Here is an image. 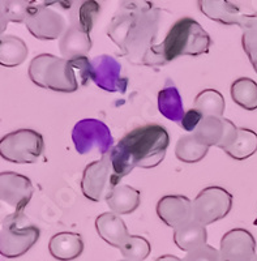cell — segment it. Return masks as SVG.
Instances as JSON below:
<instances>
[{
	"label": "cell",
	"instance_id": "1",
	"mask_svg": "<svg viewBox=\"0 0 257 261\" xmlns=\"http://www.w3.org/2000/svg\"><path fill=\"white\" fill-rule=\"evenodd\" d=\"M169 145V132L160 124L141 125L128 132L111 150L116 179L120 181L136 167H157L165 160Z\"/></svg>",
	"mask_w": 257,
	"mask_h": 261
},
{
	"label": "cell",
	"instance_id": "2",
	"mask_svg": "<svg viewBox=\"0 0 257 261\" xmlns=\"http://www.w3.org/2000/svg\"><path fill=\"white\" fill-rule=\"evenodd\" d=\"M210 46L212 38L204 28L193 18L183 17L172 25L162 43L149 48L144 59L146 62V59L153 58L158 60L157 65H161L179 57L204 55L209 53Z\"/></svg>",
	"mask_w": 257,
	"mask_h": 261
},
{
	"label": "cell",
	"instance_id": "3",
	"mask_svg": "<svg viewBox=\"0 0 257 261\" xmlns=\"http://www.w3.org/2000/svg\"><path fill=\"white\" fill-rule=\"evenodd\" d=\"M28 74L33 84L53 92L73 93L79 89L77 72L71 60L41 54L30 62Z\"/></svg>",
	"mask_w": 257,
	"mask_h": 261
},
{
	"label": "cell",
	"instance_id": "4",
	"mask_svg": "<svg viewBox=\"0 0 257 261\" xmlns=\"http://www.w3.org/2000/svg\"><path fill=\"white\" fill-rule=\"evenodd\" d=\"M41 237V230L28 222L24 213L8 214L2 222L0 253L3 257L17 258L24 256Z\"/></svg>",
	"mask_w": 257,
	"mask_h": 261
},
{
	"label": "cell",
	"instance_id": "5",
	"mask_svg": "<svg viewBox=\"0 0 257 261\" xmlns=\"http://www.w3.org/2000/svg\"><path fill=\"white\" fill-rule=\"evenodd\" d=\"M44 151V140L29 128L9 132L0 140V157L11 163H36Z\"/></svg>",
	"mask_w": 257,
	"mask_h": 261
},
{
	"label": "cell",
	"instance_id": "6",
	"mask_svg": "<svg viewBox=\"0 0 257 261\" xmlns=\"http://www.w3.org/2000/svg\"><path fill=\"white\" fill-rule=\"evenodd\" d=\"M120 181L116 179L114 172L111 151L102 155V158L89 163L83 172L81 179V192L86 199L93 202L106 200L109 193L119 186Z\"/></svg>",
	"mask_w": 257,
	"mask_h": 261
},
{
	"label": "cell",
	"instance_id": "7",
	"mask_svg": "<svg viewBox=\"0 0 257 261\" xmlns=\"http://www.w3.org/2000/svg\"><path fill=\"white\" fill-rule=\"evenodd\" d=\"M72 141L79 154H88L97 149L105 155L114 148L111 130L98 119H83L77 122L72 129Z\"/></svg>",
	"mask_w": 257,
	"mask_h": 261
},
{
	"label": "cell",
	"instance_id": "8",
	"mask_svg": "<svg viewBox=\"0 0 257 261\" xmlns=\"http://www.w3.org/2000/svg\"><path fill=\"white\" fill-rule=\"evenodd\" d=\"M193 220L208 226L225 218L233 208V195L218 186H210L198 192L192 201Z\"/></svg>",
	"mask_w": 257,
	"mask_h": 261
},
{
	"label": "cell",
	"instance_id": "9",
	"mask_svg": "<svg viewBox=\"0 0 257 261\" xmlns=\"http://www.w3.org/2000/svg\"><path fill=\"white\" fill-rule=\"evenodd\" d=\"M24 24L34 38L42 41L62 38L67 30V21L58 11L36 2L30 6Z\"/></svg>",
	"mask_w": 257,
	"mask_h": 261
},
{
	"label": "cell",
	"instance_id": "10",
	"mask_svg": "<svg viewBox=\"0 0 257 261\" xmlns=\"http://www.w3.org/2000/svg\"><path fill=\"white\" fill-rule=\"evenodd\" d=\"M198 9L204 16L218 24L242 28L243 30L257 27V12L244 13L228 0H197Z\"/></svg>",
	"mask_w": 257,
	"mask_h": 261
},
{
	"label": "cell",
	"instance_id": "11",
	"mask_svg": "<svg viewBox=\"0 0 257 261\" xmlns=\"http://www.w3.org/2000/svg\"><path fill=\"white\" fill-rule=\"evenodd\" d=\"M238 128L230 119L204 116L193 135L201 144L225 150L237 140Z\"/></svg>",
	"mask_w": 257,
	"mask_h": 261
},
{
	"label": "cell",
	"instance_id": "12",
	"mask_svg": "<svg viewBox=\"0 0 257 261\" xmlns=\"http://www.w3.org/2000/svg\"><path fill=\"white\" fill-rule=\"evenodd\" d=\"M34 193V186L28 176L13 171L0 172V200L12 206L17 213H24Z\"/></svg>",
	"mask_w": 257,
	"mask_h": 261
},
{
	"label": "cell",
	"instance_id": "13",
	"mask_svg": "<svg viewBox=\"0 0 257 261\" xmlns=\"http://www.w3.org/2000/svg\"><path fill=\"white\" fill-rule=\"evenodd\" d=\"M90 80L106 92H121L127 89L128 80L121 76V65L115 58L110 55H99L90 60Z\"/></svg>",
	"mask_w": 257,
	"mask_h": 261
},
{
	"label": "cell",
	"instance_id": "14",
	"mask_svg": "<svg viewBox=\"0 0 257 261\" xmlns=\"http://www.w3.org/2000/svg\"><path fill=\"white\" fill-rule=\"evenodd\" d=\"M256 239L245 228H233L226 232L219 244L222 261H252L256 256Z\"/></svg>",
	"mask_w": 257,
	"mask_h": 261
},
{
	"label": "cell",
	"instance_id": "15",
	"mask_svg": "<svg viewBox=\"0 0 257 261\" xmlns=\"http://www.w3.org/2000/svg\"><path fill=\"white\" fill-rule=\"evenodd\" d=\"M157 216L166 226L176 228L193 220L192 201L183 195H166L157 202Z\"/></svg>",
	"mask_w": 257,
	"mask_h": 261
},
{
	"label": "cell",
	"instance_id": "16",
	"mask_svg": "<svg viewBox=\"0 0 257 261\" xmlns=\"http://www.w3.org/2000/svg\"><path fill=\"white\" fill-rule=\"evenodd\" d=\"M48 252L55 260H76L84 252L83 238L76 232H58V234L53 235L48 242Z\"/></svg>",
	"mask_w": 257,
	"mask_h": 261
},
{
	"label": "cell",
	"instance_id": "17",
	"mask_svg": "<svg viewBox=\"0 0 257 261\" xmlns=\"http://www.w3.org/2000/svg\"><path fill=\"white\" fill-rule=\"evenodd\" d=\"M95 230L109 246L115 248H119L130 237L124 221L113 212H105L95 218Z\"/></svg>",
	"mask_w": 257,
	"mask_h": 261
},
{
	"label": "cell",
	"instance_id": "18",
	"mask_svg": "<svg viewBox=\"0 0 257 261\" xmlns=\"http://www.w3.org/2000/svg\"><path fill=\"white\" fill-rule=\"evenodd\" d=\"M92 45L90 34L76 25L65 30L59 41L62 57L67 60L86 57L89 51L92 50Z\"/></svg>",
	"mask_w": 257,
	"mask_h": 261
},
{
	"label": "cell",
	"instance_id": "19",
	"mask_svg": "<svg viewBox=\"0 0 257 261\" xmlns=\"http://www.w3.org/2000/svg\"><path fill=\"white\" fill-rule=\"evenodd\" d=\"M140 202H141V192L127 184L116 186L106 197V204L110 208V212L118 216L133 213L140 206Z\"/></svg>",
	"mask_w": 257,
	"mask_h": 261
},
{
	"label": "cell",
	"instance_id": "20",
	"mask_svg": "<svg viewBox=\"0 0 257 261\" xmlns=\"http://www.w3.org/2000/svg\"><path fill=\"white\" fill-rule=\"evenodd\" d=\"M174 243L184 252H191L193 249L205 246L208 242V231L204 225L192 220L179 227L174 228Z\"/></svg>",
	"mask_w": 257,
	"mask_h": 261
},
{
	"label": "cell",
	"instance_id": "21",
	"mask_svg": "<svg viewBox=\"0 0 257 261\" xmlns=\"http://www.w3.org/2000/svg\"><path fill=\"white\" fill-rule=\"evenodd\" d=\"M28 46L16 36H2L0 38V64L6 68L18 67L27 60Z\"/></svg>",
	"mask_w": 257,
	"mask_h": 261
},
{
	"label": "cell",
	"instance_id": "22",
	"mask_svg": "<svg viewBox=\"0 0 257 261\" xmlns=\"http://www.w3.org/2000/svg\"><path fill=\"white\" fill-rule=\"evenodd\" d=\"M158 110L166 119L175 123H182L184 114L183 99L174 85L165 86L158 93Z\"/></svg>",
	"mask_w": 257,
	"mask_h": 261
},
{
	"label": "cell",
	"instance_id": "23",
	"mask_svg": "<svg viewBox=\"0 0 257 261\" xmlns=\"http://www.w3.org/2000/svg\"><path fill=\"white\" fill-rule=\"evenodd\" d=\"M233 101L247 111L257 110V83L249 77H239L231 84Z\"/></svg>",
	"mask_w": 257,
	"mask_h": 261
},
{
	"label": "cell",
	"instance_id": "24",
	"mask_svg": "<svg viewBox=\"0 0 257 261\" xmlns=\"http://www.w3.org/2000/svg\"><path fill=\"white\" fill-rule=\"evenodd\" d=\"M235 161L248 160L257 151V134L249 128H238L237 140L223 150Z\"/></svg>",
	"mask_w": 257,
	"mask_h": 261
},
{
	"label": "cell",
	"instance_id": "25",
	"mask_svg": "<svg viewBox=\"0 0 257 261\" xmlns=\"http://www.w3.org/2000/svg\"><path fill=\"white\" fill-rule=\"evenodd\" d=\"M209 151V146L201 144L193 134H187L179 137L175 146V155L184 163H197L204 160Z\"/></svg>",
	"mask_w": 257,
	"mask_h": 261
},
{
	"label": "cell",
	"instance_id": "26",
	"mask_svg": "<svg viewBox=\"0 0 257 261\" xmlns=\"http://www.w3.org/2000/svg\"><path fill=\"white\" fill-rule=\"evenodd\" d=\"M34 0H0V30L4 33L9 22L22 24Z\"/></svg>",
	"mask_w": 257,
	"mask_h": 261
},
{
	"label": "cell",
	"instance_id": "27",
	"mask_svg": "<svg viewBox=\"0 0 257 261\" xmlns=\"http://www.w3.org/2000/svg\"><path fill=\"white\" fill-rule=\"evenodd\" d=\"M195 109H197L204 116L223 118L226 109L225 98L218 90L205 89L196 95Z\"/></svg>",
	"mask_w": 257,
	"mask_h": 261
},
{
	"label": "cell",
	"instance_id": "28",
	"mask_svg": "<svg viewBox=\"0 0 257 261\" xmlns=\"http://www.w3.org/2000/svg\"><path fill=\"white\" fill-rule=\"evenodd\" d=\"M121 255L124 256L125 260L130 261H144L148 258L151 252V246L148 239L140 235H130L123 242L120 247Z\"/></svg>",
	"mask_w": 257,
	"mask_h": 261
},
{
	"label": "cell",
	"instance_id": "29",
	"mask_svg": "<svg viewBox=\"0 0 257 261\" xmlns=\"http://www.w3.org/2000/svg\"><path fill=\"white\" fill-rule=\"evenodd\" d=\"M99 4L95 0H86L85 3L81 4L80 7H77V24L76 27L81 28L85 30L86 33L90 34L94 22L97 20L98 15H99Z\"/></svg>",
	"mask_w": 257,
	"mask_h": 261
},
{
	"label": "cell",
	"instance_id": "30",
	"mask_svg": "<svg viewBox=\"0 0 257 261\" xmlns=\"http://www.w3.org/2000/svg\"><path fill=\"white\" fill-rule=\"evenodd\" d=\"M242 46L257 73V27L243 30Z\"/></svg>",
	"mask_w": 257,
	"mask_h": 261
},
{
	"label": "cell",
	"instance_id": "31",
	"mask_svg": "<svg viewBox=\"0 0 257 261\" xmlns=\"http://www.w3.org/2000/svg\"><path fill=\"white\" fill-rule=\"evenodd\" d=\"M183 261H222L219 249H216L214 247L205 244V246L196 248L191 252H187L184 256Z\"/></svg>",
	"mask_w": 257,
	"mask_h": 261
},
{
	"label": "cell",
	"instance_id": "32",
	"mask_svg": "<svg viewBox=\"0 0 257 261\" xmlns=\"http://www.w3.org/2000/svg\"><path fill=\"white\" fill-rule=\"evenodd\" d=\"M204 119V115L197 110V109H191V110L186 111L183 119H182V127L184 130H187L188 134H193L196 129H197L198 124L201 123V120Z\"/></svg>",
	"mask_w": 257,
	"mask_h": 261
},
{
	"label": "cell",
	"instance_id": "33",
	"mask_svg": "<svg viewBox=\"0 0 257 261\" xmlns=\"http://www.w3.org/2000/svg\"><path fill=\"white\" fill-rule=\"evenodd\" d=\"M85 2L86 0H42V4L47 7L59 6L63 9H71L73 7H80Z\"/></svg>",
	"mask_w": 257,
	"mask_h": 261
},
{
	"label": "cell",
	"instance_id": "34",
	"mask_svg": "<svg viewBox=\"0 0 257 261\" xmlns=\"http://www.w3.org/2000/svg\"><path fill=\"white\" fill-rule=\"evenodd\" d=\"M156 261H183V260L174 255H162V256H160V257H158Z\"/></svg>",
	"mask_w": 257,
	"mask_h": 261
},
{
	"label": "cell",
	"instance_id": "35",
	"mask_svg": "<svg viewBox=\"0 0 257 261\" xmlns=\"http://www.w3.org/2000/svg\"><path fill=\"white\" fill-rule=\"evenodd\" d=\"M252 261H257V255H256V256H254V257H253V258H252Z\"/></svg>",
	"mask_w": 257,
	"mask_h": 261
},
{
	"label": "cell",
	"instance_id": "36",
	"mask_svg": "<svg viewBox=\"0 0 257 261\" xmlns=\"http://www.w3.org/2000/svg\"><path fill=\"white\" fill-rule=\"evenodd\" d=\"M121 261H130V260H121Z\"/></svg>",
	"mask_w": 257,
	"mask_h": 261
}]
</instances>
